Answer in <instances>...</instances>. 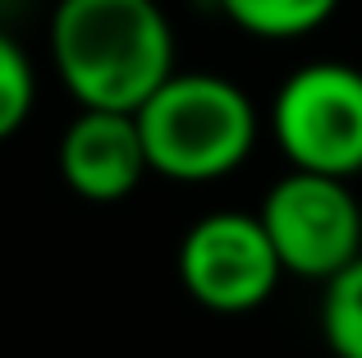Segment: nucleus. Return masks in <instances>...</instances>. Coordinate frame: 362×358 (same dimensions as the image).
<instances>
[{
  "label": "nucleus",
  "instance_id": "obj_1",
  "mask_svg": "<svg viewBox=\"0 0 362 358\" xmlns=\"http://www.w3.org/2000/svg\"><path fill=\"white\" fill-rule=\"evenodd\" d=\"M51 60L83 110H133L175 74V33L156 0H60Z\"/></svg>",
  "mask_w": 362,
  "mask_h": 358
},
{
  "label": "nucleus",
  "instance_id": "obj_2",
  "mask_svg": "<svg viewBox=\"0 0 362 358\" xmlns=\"http://www.w3.org/2000/svg\"><path fill=\"white\" fill-rule=\"evenodd\" d=\"M147 166L179 184L221 179L252 156L257 106L221 74H170L138 110Z\"/></svg>",
  "mask_w": 362,
  "mask_h": 358
},
{
  "label": "nucleus",
  "instance_id": "obj_3",
  "mask_svg": "<svg viewBox=\"0 0 362 358\" xmlns=\"http://www.w3.org/2000/svg\"><path fill=\"white\" fill-rule=\"evenodd\" d=\"M271 129L293 171L354 179L362 171V69L312 60L280 83Z\"/></svg>",
  "mask_w": 362,
  "mask_h": 358
},
{
  "label": "nucleus",
  "instance_id": "obj_4",
  "mask_svg": "<svg viewBox=\"0 0 362 358\" xmlns=\"http://www.w3.org/2000/svg\"><path fill=\"white\" fill-rule=\"evenodd\" d=\"M257 216L289 276L326 285L362 258V202L349 179L289 171L266 188Z\"/></svg>",
  "mask_w": 362,
  "mask_h": 358
},
{
  "label": "nucleus",
  "instance_id": "obj_5",
  "mask_svg": "<svg viewBox=\"0 0 362 358\" xmlns=\"http://www.w3.org/2000/svg\"><path fill=\"white\" fill-rule=\"evenodd\" d=\"M280 276L284 267L257 212H211L179 243V280L211 313H252Z\"/></svg>",
  "mask_w": 362,
  "mask_h": 358
},
{
  "label": "nucleus",
  "instance_id": "obj_6",
  "mask_svg": "<svg viewBox=\"0 0 362 358\" xmlns=\"http://www.w3.org/2000/svg\"><path fill=\"white\" fill-rule=\"evenodd\" d=\"M151 175L138 115L78 110L60 138V179L88 202H119Z\"/></svg>",
  "mask_w": 362,
  "mask_h": 358
},
{
  "label": "nucleus",
  "instance_id": "obj_7",
  "mask_svg": "<svg viewBox=\"0 0 362 358\" xmlns=\"http://www.w3.org/2000/svg\"><path fill=\"white\" fill-rule=\"evenodd\" d=\"M230 23L243 33L266 37V42H289V37H308L339 9V0H221Z\"/></svg>",
  "mask_w": 362,
  "mask_h": 358
},
{
  "label": "nucleus",
  "instance_id": "obj_8",
  "mask_svg": "<svg viewBox=\"0 0 362 358\" xmlns=\"http://www.w3.org/2000/svg\"><path fill=\"white\" fill-rule=\"evenodd\" d=\"M321 335L335 358H362V258L321 289Z\"/></svg>",
  "mask_w": 362,
  "mask_h": 358
},
{
  "label": "nucleus",
  "instance_id": "obj_9",
  "mask_svg": "<svg viewBox=\"0 0 362 358\" xmlns=\"http://www.w3.org/2000/svg\"><path fill=\"white\" fill-rule=\"evenodd\" d=\"M33 101H37L33 60L9 33H0V143L23 129V120L33 115Z\"/></svg>",
  "mask_w": 362,
  "mask_h": 358
}]
</instances>
